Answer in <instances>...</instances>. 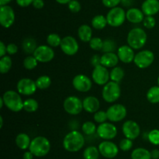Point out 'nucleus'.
Instances as JSON below:
<instances>
[{
  "mask_svg": "<svg viewBox=\"0 0 159 159\" xmlns=\"http://www.w3.org/2000/svg\"><path fill=\"white\" fill-rule=\"evenodd\" d=\"M12 65V61L10 56L5 55L0 59V73L2 74L7 73L11 70Z\"/></svg>",
  "mask_w": 159,
  "mask_h": 159,
  "instance_id": "nucleus-31",
  "label": "nucleus"
},
{
  "mask_svg": "<svg viewBox=\"0 0 159 159\" xmlns=\"http://www.w3.org/2000/svg\"><path fill=\"white\" fill-rule=\"evenodd\" d=\"M68 9L71 12H79V11L82 9L80 2L78 0H71L69 3H68Z\"/></svg>",
  "mask_w": 159,
  "mask_h": 159,
  "instance_id": "nucleus-44",
  "label": "nucleus"
},
{
  "mask_svg": "<svg viewBox=\"0 0 159 159\" xmlns=\"http://www.w3.org/2000/svg\"><path fill=\"white\" fill-rule=\"evenodd\" d=\"M37 47L38 46L37 45V41L33 37H26L22 43V48H23V51L28 55L34 54Z\"/></svg>",
  "mask_w": 159,
  "mask_h": 159,
  "instance_id": "nucleus-26",
  "label": "nucleus"
},
{
  "mask_svg": "<svg viewBox=\"0 0 159 159\" xmlns=\"http://www.w3.org/2000/svg\"><path fill=\"white\" fill-rule=\"evenodd\" d=\"M101 57H99L98 55H95L92 57L91 59V64L93 65L94 67L97 66V65H101Z\"/></svg>",
  "mask_w": 159,
  "mask_h": 159,
  "instance_id": "nucleus-48",
  "label": "nucleus"
},
{
  "mask_svg": "<svg viewBox=\"0 0 159 159\" xmlns=\"http://www.w3.org/2000/svg\"><path fill=\"white\" fill-rule=\"evenodd\" d=\"M158 86H159V76L158 77Z\"/></svg>",
  "mask_w": 159,
  "mask_h": 159,
  "instance_id": "nucleus-58",
  "label": "nucleus"
},
{
  "mask_svg": "<svg viewBox=\"0 0 159 159\" xmlns=\"http://www.w3.org/2000/svg\"><path fill=\"white\" fill-rule=\"evenodd\" d=\"M61 37L57 34H55V33L50 34L48 36V37H47V43H48V45L49 46L53 47V48L60 46L61 43Z\"/></svg>",
  "mask_w": 159,
  "mask_h": 159,
  "instance_id": "nucleus-35",
  "label": "nucleus"
},
{
  "mask_svg": "<svg viewBox=\"0 0 159 159\" xmlns=\"http://www.w3.org/2000/svg\"><path fill=\"white\" fill-rule=\"evenodd\" d=\"M90 48L95 51H102L103 47V41L97 37H94L91 39L89 42Z\"/></svg>",
  "mask_w": 159,
  "mask_h": 159,
  "instance_id": "nucleus-38",
  "label": "nucleus"
},
{
  "mask_svg": "<svg viewBox=\"0 0 159 159\" xmlns=\"http://www.w3.org/2000/svg\"><path fill=\"white\" fill-rule=\"evenodd\" d=\"M3 105H5V102H4V100H3L2 97L0 98V108L3 107Z\"/></svg>",
  "mask_w": 159,
  "mask_h": 159,
  "instance_id": "nucleus-56",
  "label": "nucleus"
},
{
  "mask_svg": "<svg viewBox=\"0 0 159 159\" xmlns=\"http://www.w3.org/2000/svg\"><path fill=\"white\" fill-rule=\"evenodd\" d=\"M141 10L145 16H154L159 12L158 0H145L142 3Z\"/></svg>",
  "mask_w": 159,
  "mask_h": 159,
  "instance_id": "nucleus-21",
  "label": "nucleus"
},
{
  "mask_svg": "<svg viewBox=\"0 0 159 159\" xmlns=\"http://www.w3.org/2000/svg\"><path fill=\"white\" fill-rule=\"evenodd\" d=\"M148 140L153 145H159V129H155L151 130L148 134Z\"/></svg>",
  "mask_w": 159,
  "mask_h": 159,
  "instance_id": "nucleus-39",
  "label": "nucleus"
},
{
  "mask_svg": "<svg viewBox=\"0 0 159 159\" xmlns=\"http://www.w3.org/2000/svg\"><path fill=\"white\" fill-rule=\"evenodd\" d=\"M99 148L95 146H89L84 151L83 157L84 159H99Z\"/></svg>",
  "mask_w": 159,
  "mask_h": 159,
  "instance_id": "nucleus-32",
  "label": "nucleus"
},
{
  "mask_svg": "<svg viewBox=\"0 0 159 159\" xmlns=\"http://www.w3.org/2000/svg\"><path fill=\"white\" fill-rule=\"evenodd\" d=\"M131 159H152L151 151L144 147H138L131 152Z\"/></svg>",
  "mask_w": 159,
  "mask_h": 159,
  "instance_id": "nucleus-27",
  "label": "nucleus"
},
{
  "mask_svg": "<svg viewBox=\"0 0 159 159\" xmlns=\"http://www.w3.org/2000/svg\"><path fill=\"white\" fill-rule=\"evenodd\" d=\"M127 111L125 106L121 104H114L107 109V114L108 119L112 123L122 121L127 116Z\"/></svg>",
  "mask_w": 159,
  "mask_h": 159,
  "instance_id": "nucleus-9",
  "label": "nucleus"
},
{
  "mask_svg": "<svg viewBox=\"0 0 159 159\" xmlns=\"http://www.w3.org/2000/svg\"><path fill=\"white\" fill-rule=\"evenodd\" d=\"M39 104L34 98H27L23 101V109L27 112H35L38 109Z\"/></svg>",
  "mask_w": 159,
  "mask_h": 159,
  "instance_id": "nucleus-33",
  "label": "nucleus"
},
{
  "mask_svg": "<svg viewBox=\"0 0 159 159\" xmlns=\"http://www.w3.org/2000/svg\"><path fill=\"white\" fill-rule=\"evenodd\" d=\"M121 3L125 7H128L133 4V0H121Z\"/></svg>",
  "mask_w": 159,
  "mask_h": 159,
  "instance_id": "nucleus-53",
  "label": "nucleus"
},
{
  "mask_svg": "<svg viewBox=\"0 0 159 159\" xmlns=\"http://www.w3.org/2000/svg\"></svg>",
  "mask_w": 159,
  "mask_h": 159,
  "instance_id": "nucleus-59",
  "label": "nucleus"
},
{
  "mask_svg": "<svg viewBox=\"0 0 159 159\" xmlns=\"http://www.w3.org/2000/svg\"><path fill=\"white\" fill-rule=\"evenodd\" d=\"M51 150V143L49 140L43 136L36 137L31 140L29 151L35 157H41L46 156Z\"/></svg>",
  "mask_w": 159,
  "mask_h": 159,
  "instance_id": "nucleus-2",
  "label": "nucleus"
},
{
  "mask_svg": "<svg viewBox=\"0 0 159 159\" xmlns=\"http://www.w3.org/2000/svg\"><path fill=\"white\" fill-rule=\"evenodd\" d=\"M57 3L61 5H65V4H68L71 0H55Z\"/></svg>",
  "mask_w": 159,
  "mask_h": 159,
  "instance_id": "nucleus-54",
  "label": "nucleus"
},
{
  "mask_svg": "<svg viewBox=\"0 0 159 159\" xmlns=\"http://www.w3.org/2000/svg\"><path fill=\"white\" fill-rule=\"evenodd\" d=\"M6 52H7L6 45H5L3 41H0V57H3L6 55Z\"/></svg>",
  "mask_w": 159,
  "mask_h": 159,
  "instance_id": "nucleus-50",
  "label": "nucleus"
},
{
  "mask_svg": "<svg viewBox=\"0 0 159 159\" xmlns=\"http://www.w3.org/2000/svg\"><path fill=\"white\" fill-rule=\"evenodd\" d=\"M61 49L65 55L69 56L75 55L78 52L79 48L77 40L72 36H65L62 38L61 43Z\"/></svg>",
  "mask_w": 159,
  "mask_h": 159,
  "instance_id": "nucleus-13",
  "label": "nucleus"
},
{
  "mask_svg": "<svg viewBox=\"0 0 159 159\" xmlns=\"http://www.w3.org/2000/svg\"><path fill=\"white\" fill-rule=\"evenodd\" d=\"M32 5L35 9H40L44 6V2H43V0H34Z\"/></svg>",
  "mask_w": 159,
  "mask_h": 159,
  "instance_id": "nucleus-49",
  "label": "nucleus"
},
{
  "mask_svg": "<svg viewBox=\"0 0 159 159\" xmlns=\"http://www.w3.org/2000/svg\"><path fill=\"white\" fill-rule=\"evenodd\" d=\"M122 131L126 138L135 140L141 133V128L137 122L133 120H127L123 124Z\"/></svg>",
  "mask_w": 159,
  "mask_h": 159,
  "instance_id": "nucleus-18",
  "label": "nucleus"
},
{
  "mask_svg": "<svg viewBox=\"0 0 159 159\" xmlns=\"http://www.w3.org/2000/svg\"><path fill=\"white\" fill-rule=\"evenodd\" d=\"M101 57V65L107 68H112L117 65L120 59L117 54L114 52H107L102 55Z\"/></svg>",
  "mask_w": 159,
  "mask_h": 159,
  "instance_id": "nucleus-22",
  "label": "nucleus"
},
{
  "mask_svg": "<svg viewBox=\"0 0 159 159\" xmlns=\"http://www.w3.org/2000/svg\"><path fill=\"white\" fill-rule=\"evenodd\" d=\"M126 19V12L123 8L116 6V7L112 8L109 11L107 15V20L108 25L113 27H118L123 25L125 22Z\"/></svg>",
  "mask_w": 159,
  "mask_h": 159,
  "instance_id": "nucleus-6",
  "label": "nucleus"
},
{
  "mask_svg": "<svg viewBox=\"0 0 159 159\" xmlns=\"http://www.w3.org/2000/svg\"><path fill=\"white\" fill-rule=\"evenodd\" d=\"M126 17L132 23H141L144 19V14L142 10L137 8H130L126 12Z\"/></svg>",
  "mask_w": 159,
  "mask_h": 159,
  "instance_id": "nucleus-23",
  "label": "nucleus"
},
{
  "mask_svg": "<svg viewBox=\"0 0 159 159\" xmlns=\"http://www.w3.org/2000/svg\"><path fill=\"white\" fill-rule=\"evenodd\" d=\"M108 24L107 17L103 15H96L92 20V26L96 30H102Z\"/></svg>",
  "mask_w": 159,
  "mask_h": 159,
  "instance_id": "nucleus-28",
  "label": "nucleus"
},
{
  "mask_svg": "<svg viewBox=\"0 0 159 159\" xmlns=\"http://www.w3.org/2000/svg\"><path fill=\"white\" fill-rule=\"evenodd\" d=\"M15 22V12L11 6H2L0 7V23L4 28H9Z\"/></svg>",
  "mask_w": 159,
  "mask_h": 159,
  "instance_id": "nucleus-16",
  "label": "nucleus"
},
{
  "mask_svg": "<svg viewBox=\"0 0 159 159\" xmlns=\"http://www.w3.org/2000/svg\"><path fill=\"white\" fill-rule=\"evenodd\" d=\"M72 85L78 91L88 92L93 87V81L85 75L78 74L73 78Z\"/></svg>",
  "mask_w": 159,
  "mask_h": 159,
  "instance_id": "nucleus-17",
  "label": "nucleus"
},
{
  "mask_svg": "<svg viewBox=\"0 0 159 159\" xmlns=\"http://www.w3.org/2000/svg\"><path fill=\"white\" fill-rule=\"evenodd\" d=\"M94 120L96 123H106L107 119H108V117H107V112H104V111H97L96 112H95L94 114Z\"/></svg>",
  "mask_w": 159,
  "mask_h": 159,
  "instance_id": "nucleus-41",
  "label": "nucleus"
},
{
  "mask_svg": "<svg viewBox=\"0 0 159 159\" xmlns=\"http://www.w3.org/2000/svg\"><path fill=\"white\" fill-rule=\"evenodd\" d=\"M98 148L101 155L108 159L114 158L119 153V148L117 145L110 140H104L101 142Z\"/></svg>",
  "mask_w": 159,
  "mask_h": 159,
  "instance_id": "nucleus-12",
  "label": "nucleus"
},
{
  "mask_svg": "<svg viewBox=\"0 0 159 159\" xmlns=\"http://www.w3.org/2000/svg\"><path fill=\"white\" fill-rule=\"evenodd\" d=\"M34 155L32 154V152L30 151H25L23 154V159H33L34 158Z\"/></svg>",
  "mask_w": 159,
  "mask_h": 159,
  "instance_id": "nucleus-51",
  "label": "nucleus"
},
{
  "mask_svg": "<svg viewBox=\"0 0 159 159\" xmlns=\"http://www.w3.org/2000/svg\"><path fill=\"white\" fill-rule=\"evenodd\" d=\"M36 84L38 89L40 90H44V89L48 88L51 84V79L50 76H47V75H43V76H40L36 80Z\"/></svg>",
  "mask_w": 159,
  "mask_h": 159,
  "instance_id": "nucleus-34",
  "label": "nucleus"
},
{
  "mask_svg": "<svg viewBox=\"0 0 159 159\" xmlns=\"http://www.w3.org/2000/svg\"><path fill=\"white\" fill-rule=\"evenodd\" d=\"M16 88L17 92L20 94L30 96L35 93L37 87L36 82L30 78H22L17 83Z\"/></svg>",
  "mask_w": 159,
  "mask_h": 159,
  "instance_id": "nucleus-14",
  "label": "nucleus"
},
{
  "mask_svg": "<svg viewBox=\"0 0 159 159\" xmlns=\"http://www.w3.org/2000/svg\"><path fill=\"white\" fill-rule=\"evenodd\" d=\"M18 6L21 7H27L30 5L33 4L34 0H16Z\"/></svg>",
  "mask_w": 159,
  "mask_h": 159,
  "instance_id": "nucleus-47",
  "label": "nucleus"
},
{
  "mask_svg": "<svg viewBox=\"0 0 159 159\" xmlns=\"http://www.w3.org/2000/svg\"><path fill=\"white\" fill-rule=\"evenodd\" d=\"M121 94V89L119 84L113 81H109L102 88V96L105 101L113 103L117 101Z\"/></svg>",
  "mask_w": 159,
  "mask_h": 159,
  "instance_id": "nucleus-5",
  "label": "nucleus"
},
{
  "mask_svg": "<svg viewBox=\"0 0 159 159\" xmlns=\"http://www.w3.org/2000/svg\"><path fill=\"white\" fill-rule=\"evenodd\" d=\"M98 136L104 140L114 139L117 135V128L111 123H103L99 125L96 130Z\"/></svg>",
  "mask_w": 159,
  "mask_h": 159,
  "instance_id": "nucleus-10",
  "label": "nucleus"
},
{
  "mask_svg": "<svg viewBox=\"0 0 159 159\" xmlns=\"http://www.w3.org/2000/svg\"><path fill=\"white\" fill-rule=\"evenodd\" d=\"M83 103V109L89 113H95L99 110L100 102L99 100L95 96L85 97L82 101Z\"/></svg>",
  "mask_w": 159,
  "mask_h": 159,
  "instance_id": "nucleus-20",
  "label": "nucleus"
},
{
  "mask_svg": "<svg viewBox=\"0 0 159 159\" xmlns=\"http://www.w3.org/2000/svg\"><path fill=\"white\" fill-rule=\"evenodd\" d=\"M63 147L68 152H78L85 145V137L78 130H72L64 137Z\"/></svg>",
  "mask_w": 159,
  "mask_h": 159,
  "instance_id": "nucleus-1",
  "label": "nucleus"
},
{
  "mask_svg": "<svg viewBox=\"0 0 159 159\" xmlns=\"http://www.w3.org/2000/svg\"><path fill=\"white\" fill-rule=\"evenodd\" d=\"M38 61L34 55H28L23 60V66L28 70H32L37 66Z\"/></svg>",
  "mask_w": 159,
  "mask_h": 159,
  "instance_id": "nucleus-37",
  "label": "nucleus"
},
{
  "mask_svg": "<svg viewBox=\"0 0 159 159\" xmlns=\"http://www.w3.org/2000/svg\"><path fill=\"white\" fill-rule=\"evenodd\" d=\"M63 107L67 113L71 115H76L82 112L83 109V103L78 97L69 96L64 101Z\"/></svg>",
  "mask_w": 159,
  "mask_h": 159,
  "instance_id": "nucleus-7",
  "label": "nucleus"
},
{
  "mask_svg": "<svg viewBox=\"0 0 159 159\" xmlns=\"http://www.w3.org/2000/svg\"><path fill=\"white\" fill-rule=\"evenodd\" d=\"M102 2L106 7L112 9L116 7L120 3H121V0H102Z\"/></svg>",
  "mask_w": 159,
  "mask_h": 159,
  "instance_id": "nucleus-45",
  "label": "nucleus"
},
{
  "mask_svg": "<svg viewBox=\"0 0 159 159\" xmlns=\"http://www.w3.org/2000/svg\"><path fill=\"white\" fill-rule=\"evenodd\" d=\"M20 94L15 90H7L3 94L5 105L8 109L14 112H20L23 109V101Z\"/></svg>",
  "mask_w": 159,
  "mask_h": 159,
  "instance_id": "nucleus-4",
  "label": "nucleus"
},
{
  "mask_svg": "<svg viewBox=\"0 0 159 159\" xmlns=\"http://www.w3.org/2000/svg\"><path fill=\"white\" fill-rule=\"evenodd\" d=\"M135 53L133 48L130 46L127 45H122L119 47L117 50V55L120 61L124 63H130L134 62L135 57Z\"/></svg>",
  "mask_w": 159,
  "mask_h": 159,
  "instance_id": "nucleus-19",
  "label": "nucleus"
},
{
  "mask_svg": "<svg viewBox=\"0 0 159 159\" xmlns=\"http://www.w3.org/2000/svg\"><path fill=\"white\" fill-rule=\"evenodd\" d=\"M82 130L85 135L91 136L93 135L95 132L97 130V127L96 126L95 123L91 121H87L82 124Z\"/></svg>",
  "mask_w": 159,
  "mask_h": 159,
  "instance_id": "nucleus-36",
  "label": "nucleus"
},
{
  "mask_svg": "<svg viewBox=\"0 0 159 159\" xmlns=\"http://www.w3.org/2000/svg\"><path fill=\"white\" fill-rule=\"evenodd\" d=\"M124 75H125L124 70L119 66L113 67L110 72V78L111 81L118 83V84L122 80L123 78L124 77Z\"/></svg>",
  "mask_w": 159,
  "mask_h": 159,
  "instance_id": "nucleus-29",
  "label": "nucleus"
},
{
  "mask_svg": "<svg viewBox=\"0 0 159 159\" xmlns=\"http://www.w3.org/2000/svg\"><path fill=\"white\" fill-rule=\"evenodd\" d=\"M31 140L29 136L25 132L19 133L16 137V144L20 149L26 150L29 149L30 145Z\"/></svg>",
  "mask_w": 159,
  "mask_h": 159,
  "instance_id": "nucleus-25",
  "label": "nucleus"
},
{
  "mask_svg": "<svg viewBox=\"0 0 159 159\" xmlns=\"http://www.w3.org/2000/svg\"><path fill=\"white\" fill-rule=\"evenodd\" d=\"M78 35L82 42H89L93 38V30L87 24L81 25L78 30Z\"/></svg>",
  "mask_w": 159,
  "mask_h": 159,
  "instance_id": "nucleus-24",
  "label": "nucleus"
},
{
  "mask_svg": "<svg viewBox=\"0 0 159 159\" xmlns=\"http://www.w3.org/2000/svg\"><path fill=\"white\" fill-rule=\"evenodd\" d=\"M115 49H116V43L114 41L111 39H107L103 41V47H102V51L104 53L113 52Z\"/></svg>",
  "mask_w": 159,
  "mask_h": 159,
  "instance_id": "nucleus-40",
  "label": "nucleus"
},
{
  "mask_svg": "<svg viewBox=\"0 0 159 159\" xmlns=\"http://www.w3.org/2000/svg\"><path fill=\"white\" fill-rule=\"evenodd\" d=\"M151 156L152 159H158L159 158V150L154 149L151 151Z\"/></svg>",
  "mask_w": 159,
  "mask_h": 159,
  "instance_id": "nucleus-52",
  "label": "nucleus"
},
{
  "mask_svg": "<svg viewBox=\"0 0 159 159\" xmlns=\"http://www.w3.org/2000/svg\"><path fill=\"white\" fill-rule=\"evenodd\" d=\"M147 100L152 104L159 103V86H153L147 92Z\"/></svg>",
  "mask_w": 159,
  "mask_h": 159,
  "instance_id": "nucleus-30",
  "label": "nucleus"
},
{
  "mask_svg": "<svg viewBox=\"0 0 159 159\" xmlns=\"http://www.w3.org/2000/svg\"><path fill=\"white\" fill-rule=\"evenodd\" d=\"M54 51L49 45H40L37 48L33 55L39 62H49L54 58Z\"/></svg>",
  "mask_w": 159,
  "mask_h": 159,
  "instance_id": "nucleus-11",
  "label": "nucleus"
},
{
  "mask_svg": "<svg viewBox=\"0 0 159 159\" xmlns=\"http://www.w3.org/2000/svg\"><path fill=\"white\" fill-rule=\"evenodd\" d=\"M3 126V118L2 116H0V128H2Z\"/></svg>",
  "mask_w": 159,
  "mask_h": 159,
  "instance_id": "nucleus-57",
  "label": "nucleus"
},
{
  "mask_svg": "<svg viewBox=\"0 0 159 159\" xmlns=\"http://www.w3.org/2000/svg\"><path fill=\"white\" fill-rule=\"evenodd\" d=\"M6 49H7V53L10 55H12L16 54L17 51H18V47L16 44L14 43H10L6 46Z\"/></svg>",
  "mask_w": 159,
  "mask_h": 159,
  "instance_id": "nucleus-46",
  "label": "nucleus"
},
{
  "mask_svg": "<svg viewBox=\"0 0 159 159\" xmlns=\"http://www.w3.org/2000/svg\"><path fill=\"white\" fill-rule=\"evenodd\" d=\"M133 147V141L132 140L128 138H124L123 140H121V141L120 142L119 144V148L123 151H128Z\"/></svg>",
  "mask_w": 159,
  "mask_h": 159,
  "instance_id": "nucleus-42",
  "label": "nucleus"
},
{
  "mask_svg": "<svg viewBox=\"0 0 159 159\" xmlns=\"http://www.w3.org/2000/svg\"><path fill=\"white\" fill-rule=\"evenodd\" d=\"M155 60V55L150 50H142L135 55L134 62L140 69L148 68Z\"/></svg>",
  "mask_w": 159,
  "mask_h": 159,
  "instance_id": "nucleus-8",
  "label": "nucleus"
},
{
  "mask_svg": "<svg viewBox=\"0 0 159 159\" xmlns=\"http://www.w3.org/2000/svg\"><path fill=\"white\" fill-rule=\"evenodd\" d=\"M12 0H0V6H6L7 4H9Z\"/></svg>",
  "mask_w": 159,
  "mask_h": 159,
  "instance_id": "nucleus-55",
  "label": "nucleus"
},
{
  "mask_svg": "<svg viewBox=\"0 0 159 159\" xmlns=\"http://www.w3.org/2000/svg\"><path fill=\"white\" fill-rule=\"evenodd\" d=\"M148 36L145 31L140 27L133 28L127 34V41L129 46L133 49L139 50L145 45Z\"/></svg>",
  "mask_w": 159,
  "mask_h": 159,
  "instance_id": "nucleus-3",
  "label": "nucleus"
},
{
  "mask_svg": "<svg viewBox=\"0 0 159 159\" xmlns=\"http://www.w3.org/2000/svg\"><path fill=\"white\" fill-rule=\"evenodd\" d=\"M156 20L153 16H146L143 20V25L147 29H152L155 26Z\"/></svg>",
  "mask_w": 159,
  "mask_h": 159,
  "instance_id": "nucleus-43",
  "label": "nucleus"
},
{
  "mask_svg": "<svg viewBox=\"0 0 159 159\" xmlns=\"http://www.w3.org/2000/svg\"><path fill=\"white\" fill-rule=\"evenodd\" d=\"M92 78L94 83L100 86H104L109 82L110 78V72L107 67L102 65H99L94 67L92 73Z\"/></svg>",
  "mask_w": 159,
  "mask_h": 159,
  "instance_id": "nucleus-15",
  "label": "nucleus"
}]
</instances>
